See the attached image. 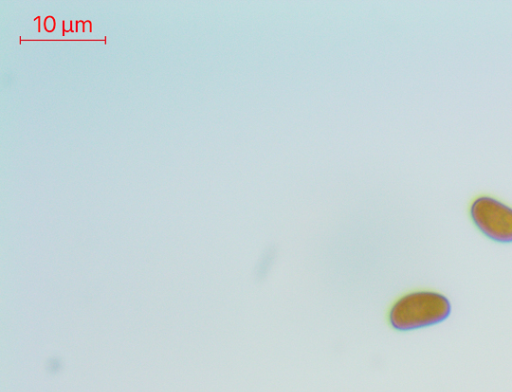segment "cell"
I'll list each match as a JSON object with an SVG mask.
<instances>
[{
    "mask_svg": "<svg viewBox=\"0 0 512 392\" xmlns=\"http://www.w3.org/2000/svg\"><path fill=\"white\" fill-rule=\"evenodd\" d=\"M451 313V303L439 291L418 288L396 296L387 306L385 321L397 332H409L439 324Z\"/></svg>",
    "mask_w": 512,
    "mask_h": 392,
    "instance_id": "6da1fadb",
    "label": "cell"
},
{
    "mask_svg": "<svg viewBox=\"0 0 512 392\" xmlns=\"http://www.w3.org/2000/svg\"><path fill=\"white\" fill-rule=\"evenodd\" d=\"M468 215L479 232L488 239L512 243V205L489 193L475 194L467 207Z\"/></svg>",
    "mask_w": 512,
    "mask_h": 392,
    "instance_id": "7a4b0ae2",
    "label": "cell"
}]
</instances>
